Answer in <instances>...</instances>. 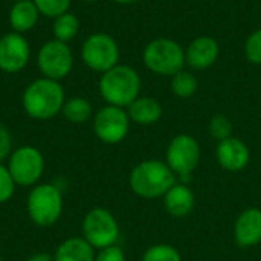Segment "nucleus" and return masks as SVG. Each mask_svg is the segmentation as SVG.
<instances>
[{
  "label": "nucleus",
  "mask_w": 261,
  "mask_h": 261,
  "mask_svg": "<svg viewBox=\"0 0 261 261\" xmlns=\"http://www.w3.org/2000/svg\"><path fill=\"white\" fill-rule=\"evenodd\" d=\"M28 216L40 228H49L58 222L63 213L61 191L52 184H40L31 190L26 202Z\"/></svg>",
  "instance_id": "39448f33"
},
{
  "label": "nucleus",
  "mask_w": 261,
  "mask_h": 261,
  "mask_svg": "<svg viewBox=\"0 0 261 261\" xmlns=\"http://www.w3.org/2000/svg\"><path fill=\"white\" fill-rule=\"evenodd\" d=\"M61 113L69 122L83 124V122L89 121V118L92 116V104L86 98L75 96L64 102Z\"/></svg>",
  "instance_id": "412c9836"
},
{
  "label": "nucleus",
  "mask_w": 261,
  "mask_h": 261,
  "mask_svg": "<svg viewBox=\"0 0 261 261\" xmlns=\"http://www.w3.org/2000/svg\"><path fill=\"white\" fill-rule=\"evenodd\" d=\"M31 60V46L23 34L9 32L0 38V70L17 73L23 70Z\"/></svg>",
  "instance_id": "f8f14e48"
},
{
  "label": "nucleus",
  "mask_w": 261,
  "mask_h": 261,
  "mask_svg": "<svg viewBox=\"0 0 261 261\" xmlns=\"http://www.w3.org/2000/svg\"><path fill=\"white\" fill-rule=\"evenodd\" d=\"M245 57L249 63L261 66V29L248 35L245 41Z\"/></svg>",
  "instance_id": "a878e982"
},
{
  "label": "nucleus",
  "mask_w": 261,
  "mask_h": 261,
  "mask_svg": "<svg viewBox=\"0 0 261 261\" xmlns=\"http://www.w3.org/2000/svg\"><path fill=\"white\" fill-rule=\"evenodd\" d=\"M112 2H115L118 5H132V3H135L138 0H112Z\"/></svg>",
  "instance_id": "7c9ffc66"
},
{
  "label": "nucleus",
  "mask_w": 261,
  "mask_h": 261,
  "mask_svg": "<svg viewBox=\"0 0 261 261\" xmlns=\"http://www.w3.org/2000/svg\"><path fill=\"white\" fill-rule=\"evenodd\" d=\"M251 153L248 145L237 138L231 136L225 141H220L217 145V161L220 167L228 171H240L246 168Z\"/></svg>",
  "instance_id": "4468645a"
},
{
  "label": "nucleus",
  "mask_w": 261,
  "mask_h": 261,
  "mask_svg": "<svg viewBox=\"0 0 261 261\" xmlns=\"http://www.w3.org/2000/svg\"><path fill=\"white\" fill-rule=\"evenodd\" d=\"M38 12L44 17L57 18L64 12H69L72 0H32Z\"/></svg>",
  "instance_id": "5701e85b"
},
{
  "label": "nucleus",
  "mask_w": 261,
  "mask_h": 261,
  "mask_svg": "<svg viewBox=\"0 0 261 261\" xmlns=\"http://www.w3.org/2000/svg\"><path fill=\"white\" fill-rule=\"evenodd\" d=\"M8 170L15 182L20 187L35 185L44 171V159L38 148L31 145H23L11 153Z\"/></svg>",
  "instance_id": "6e6552de"
},
{
  "label": "nucleus",
  "mask_w": 261,
  "mask_h": 261,
  "mask_svg": "<svg viewBox=\"0 0 261 261\" xmlns=\"http://www.w3.org/2000/svg\"><path fill=\"white\" fill-rule=\"evenodd\" d=\"M84 2H89V3H93V2H98V0H84Z\"/></svg>",
  "instance_id": "2f4dec72"
},
{
  "label": "nucleus",
  "mask_w": 261,
  "mask_h": 261,
  "mask_svg": "<svg viewBox=\"0 0 261 261\" xmlns=\"http://www.w3.org/2000/svg\"><path fill=\"white\" fill-rule=\"evenodd\" d=\"M200 161V147L190 135H177L167 148V165L182 180H188Z\"/></svg>",
  "instance_id": "9d476101"
},
{
  "label": "nucleus",
  "mask_w": 261,
  "mask_h": 261,
  "mask_svg": "<svg viewBox=\"0 0 261 261\" xmlns=\"http://www.w3.org/2000/svg\"><path fill=\"white\" fill-rule=\"evenodd\" d=\"M219 55L217 40L210 35H199L185 49V63L194 70H205L217 61Z\"/></svg>",
  "instance_id": "ddd939ff"
},
{
  "label": "nucleus",
  "mask_w": 261,
  "mask_h": 261,
  "mask_svg": "<svg viewBox=\"0 0 261 261\" xmlns=\"http://www.w3.org/2000/svg\"><path fill=\"white\" fill-rule=\"evenodd\" d=\"M80 31V20L72 12H64L60 17L54 18L52 32L55 40H60L63 43H67L76 37Z\"/></svg>",
  "instance_id": "aec40b11"
},
{
  "label": "nucleus",
  "mask_w": 261,
  "mask_h": 261,
  "mask_svg": "<svg viewBox=\"0 0 261 261\" xmlns=\"http://www.w3.org/2000/svg\"><path fill=\"white\" fill-rule=\"evenodd\" d=\"M130 128V118L122 107L106 106L93 119V132L96 138L104 144H119L125 139Z\"/></svg>",
  "instance_id": "9b49d317"
},
{
  "label": "nucleus",
  "mask_w": 261,
  "mask_h": 261,
  "mask_svg": "<svg viewBox=\"0 0 261 261\" xmlns=\"http://www.w3.org/2000/svg\"><path fill=\"white\" fill-rule=\"evenodd\" d=\"M170 87H171V92L176 96H179L182 99H187V98H191L197 92L199 81H197L194 73L184 69V70H180V72H177L176 75L171 76Z\"/></svg>",
  "instance_id": "4be33fe9"
},
{
  "label": "nucleus",
  "mask_w": 261,
  "mask_h": 261,
  "mask_svg": "<svg viewBox=\"0 0 261 261\" xmlns=\"http://www.w3.org/2000/svg\"><path fill=\"white\" fill-rule=\"evenodd\" d=\"M83 234L95 249H104L118 242L119 226L110 211L104 208H93L83 220Z\"/></svg>",
  "instance_id": "0eeeda50"
},
{
  "label": "nucleus",
  "mask_w": 261,
  "mask_h": 261,
  "mask_svg": "<svg viewBox=\"0 0 261 261\" xmlns=\"http://www.w3.org/2000/svg\"><path fill=\"white\" fill-rule=\"evenodd\" d=\"M64 89L58 81L38 78L32 81L23 92L21 104L26 115L37 121L55 118L64 106Z\"/></svg>",
  "instance_id": "f257e3e1"
},
{
  "label": "nucleus",
  "mask_w": 261,
  "mask_h": 261,
  "mask_svg": "<svg viewBox=\"0 0 261 261\" xmlns=\"http://www.w3.org/2000/svg\"><path fill=\"white\" fill-rule=\"evenodd\" d=\"M12 2H21V0H12Z\"/></svg>",
  "instance_id": "473e14b6"
},
{
  "label": "nucleus",
  "mask_w": 261,
  "mask_h": 261,
  "mask_svg": "<svg viewBox=\"0 0 261 261\" xmlns=\"http://www.w3.org/2000/svg\"><path fill=\"white\" fill-rule=\"evenodd\" d=\"M141 92L139 73L125 64H116L110 70L101 73L99 93L109 106L128 107Z\"/></svg>",
  "instance_id": "f03ea898"
},
{
  "label": "nucleus",
  "mask_w": 261,
  "mask_h": 261,
  "mask_svg": "<svg viewBox=\"0 0 261 261\" xmlns=\"http://www.w3.org/2000/svg\"><path fill=\"white\" fill-rule=\"evenodd\" d=\"M234 237L242 248H251L261 243L260 208H248L239 216L234 226Z\"/></svg>",
  "instance_id": "2eb2a0df"
},
{
  "label": "nucleus",
  "mask_w": 261,
  "mask_h": 261,
  "mask_svg": "<svg viewBox=\"0 0 261 261\" xmlns=\"http://www.w3.org/2000/svg\"><path fill=\"white\" fill-rule=\"evenodd\" d=\"M14 193H15V182L8 167H3L0 164V205L11 200Z\"/></svg>",
  "instance_id": "bb28decb"
},
{
  "label": "nucleus",
  "mask_w": 261,
  "mask_h": 261,
  "mask_svg": "<svg viewBox=\"0 0 261 261\" xmlns=\"http://www.w3.org/2000/svg\"><path fill=\"white\" fill-rule=\"evenodd\" d=\"M145 67L162 76H173L185 67V49L171 38H154L142 52Z\"/></svg>",
  "instance_id": "20e7f679"
},
{
  "label": "nucleus",
  "mask_w": 261,
  "mask_h": 261,
  "mask_svg": "<svg viewBox=\"0 0 261 261\" xmlns=\"http://www.w3.org/2000/svg\"><path fill=\"white\" fill-rule=\"evenodd\" d=\"M210 133L219 142L231 138V135H232V122H231V119L228 116H225V115H216L210 121Z\"/></svg>",
  "instance_id": "393cba45"
},
{
  "label": "nucleus",
  "mask_w": 261,
  "mask_h": 261,
  "mask_svg": "<svg viewBox=\"0 0 261 261\" xmlns=\"http://www.w3.org/2000/svg\"><path fill=\"white\" fill-rule=\"evenodd\" d=\"M81 58L90 70L104 73L118 64L119 46L112 35L106 32H96L84 40Z\"/></svg>",
  "instance_id": "423d86ee"
},
{
  "label": "nucleus",
  "mask_w": 261,
  "mask_h": 261,
  "mask_svg": "<svg viewBox=\"0 0 261 261\" xmlns=\"http://www.w3.org/2000/svg\"><path fill=\"white\" fill-rule=\"evenodd\" d=\"M40 12L32 0H21L14 2L11 11H9V24L12 28V32L24 34L35 28L38 21Z\"/></svg>",
  "instance_id": "dca6fc26"
},
{
  "label": "nucleus",
  "mask_w": 261,
  "mask_h": 261,
  "mask_svg": "<svg viewBox=\"0 0 261 261\" xmlns=\"http://www.w3.org/2000/svg\"><path fill=\"white\" fill-rule=\"evenodd\" d=\"M165 197V208L173 217H185L194 208V194L185 185H173Z\"/></svg>",
  "instance_id": "6ab92c4d"
},
{
  "label": "nucleus",
  "mask_w": 261,
  "mask_h": 261,
  "mask_svg": "<svg viewBox=\"0 0 261 261\" xmlns=\"http://www.w3.org/2000/svg\"><path fill=\"white\" fill-rule=\"evenodd\" d=\"M11 147H12L11 133L3 124H0V162L11 154Z\"/></svg>",
  "instance_id": "c85d7f7f"
},
{
  "label": "nucleus",
  "mask_w": 261,
  "mask_h": 261,
  "mask_svg": "<svg viewBox=\"0 0 261 261\" xmlns=\"http://www.w3.org/2000/svg\"><path fill=\"white\" fill-rule=\"evenodd\" d=\"M26 261H54V257L46 252H38V254L31 255Z\"/></svg>",
  "instance_id": "c756f323"
},
{
  "label": "nucleus",
  "mask_w": 261,
  "mask_h": 261,
  "mask_svg": "<svg viewBox=\"0 0 261 261\" xmlns=\"http://www.w3.org/2000/svg\"><path fill=\"white\" fill-rule=\"evenodd\" d=\"M173 185H176V174L167 164L156 159L138 164L130 174V188L144 199L162 197Z\"/></svg>",
  "instance_id": "7ed1b4c3"
},
{
  "label": "nucleus",
  "mask_w": 261,
  "mask_h": 261,
  "mask_svg": "<svg viewBox=\"0 0 261 261\" xmlns=\"http://www.w3.org/2000/svg\"><path fill=\"white\" fill-rule=\"evenodd\" d=\"M128 118L141 125H151L158 122L162 116V106L159 101L150 96H138L127 107Z\"/></svg>",
  "instance_id": "f3484780"
},
{
  "label": "nucleus",
  "mask_w": 261,
  "mask_h": 261,
  "mask_svg": "<svg viewBox=\"0 0 261 261\" xmlns=\"http://www.w3.org/2000/svg\"><path fill=\"white\" fill-rule=\"evenodd\" d=\"M37 64L44 78L60 81L70 73L73 67V55L67 43L54 38L40 47Z\"/></svg>",
  "instance_id": "1a4fd4ad"
},
{
  "label": "nucleus",
  "mask_w": 261,
  "mask_h": 261,
  "mask_svg": "<svg viewBox=\"0 0 261 261\" xmlns=\"http://www.w3.org/2000/svg\"><path fill=\"white\" fill-rule=\"evenodd\" d=\"M54 261H95V248L86 239L72 237L57 248Z\"/></svg>",
  "instance_id": "a211bd4d"
},
{
  "label": "nucleus",
  "mask_w": 261,
  "mask_h": 261,
  "mask_svg": "<svg viewBox=\"0 0 261 261\" xmlns=\"http://www.w3.org/2000/svg\"><path fill=\"white\" fill-rule=\"evenodd\" d=\"M95 261H125V255L121 248L113 245V246L99 249L98 255L95 257Z\"/></svg>",
  "instance_id": "cd10ccee"
},
{
  "label": "nucleus",
  "mask_w": 261,
  "mask_h": 261,
  "mask_svg": "<svg viewBox=\"0 0 261 261\" xmlns=\"http://www.w3.org/2000/svg\"><path fill=\"white\" fill-rule=\"evenodd\" d=\"M0 261H2V255H0Z\"/></svg>",
  "instance_id": "72a5a7b5"
},
{
  "label": "nucleus",
  "mask_w": 261,
  "mask_h": 261,
  "mask_svg": "<svg viewBox=\"0 0 261 261\" xmlns=\"http://www.w3.org/2000/svg\"><path fill=\"white\" fill-rule=\"evenodd\" d=\"M142 261H182V258L176 248L170 245H154L145 251Z\"/></svg>",
  "instance_id": "b1692460"
}]
</instances>
